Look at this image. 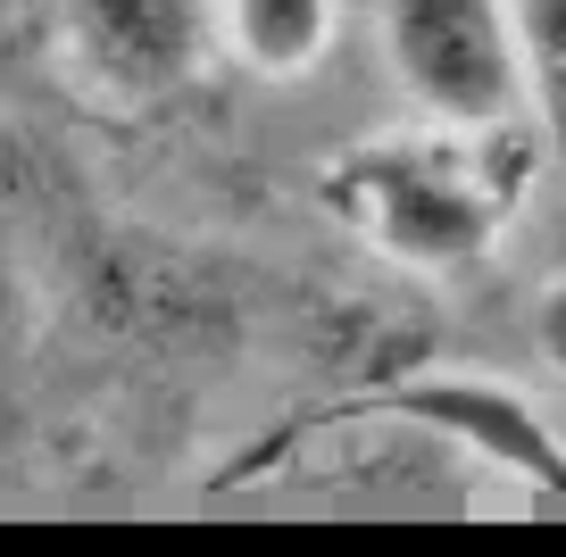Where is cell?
<instances>
[{"label": "cell", "instance_id": "cell-1", "mask_svg": "<svg viewBox=\"0 0 566 557\" xmlns=\"http://www.w3.org/2000/svg\"><path fill=\"white\" fill-rule=\"evenodd\" d=\"M525 141L509 125H433L417 134H375L325 167V200L384 250L391 266L450 275L475 266L500 242L525 192Z\"/></svg>", "mask_w": 566, "mask_h": 557}, {"label": "cell", "instance_id": "cell-2", "mask_svg": "<svg viewBox=\"0 0 566 557\" xmlns=\"http://www.w3.org/2000/svg\"><path fill=\"white\" fill-rule=\"evenodd\" d=\"M384 59L433 125H509L533 92L509 0H384Z\"/></svg>", "mask_w": 566, "mask_h": 557}, {"label": "cell", "instance_id": "cell-3", "mask_svg": "<svg viewBox=\"0 0 566 557\" xmlns=\"http://www.w3.org/2000/svg\"><path fill=\"white\" fill-rule=\"evenodd\" d=\"M209 0H59V67L101 101H159L209 59Z\"/></svg>", "mask_w": 566, "mask_h": 557}, {"label": "cell", "instance_id": "cell-4", "mask_svg": "<svg viewBox=\"0 0 566 557\" xmlns=\"http://www.w3.org/2000/svg\"><path fill=\"white\" fill-rule=\"evenodd\" d=\"M367 408L375 417L417 424V433L459 441L467 458H483L492 474L542 491V500H566V441H558V424H549L516 383H500V375H408V383L375 391Z\"/></svg>", "mask_w": 566, "mask_h": 557}, {"label": "cell", "instance_id": "cell-5", "mask_svg": "<svg viewBox=\"0 0 566 557\" xmlns=\"http://www.w3.org/2000/svg\"><path fill=\"white\" fill-rule=\"evenodd\" d=\"M334 25H342V0H217V34L233 42L250 75H308L325 51H334Z\"/></svg>", "mask_w": 566, "mask_h": 557}, {"label": "cell", "instance_id": "cell-6", "mask_svg": "<svg viewBox=\"0 0 566 557\" xmlns=\"http://www.w3.org/2000/svg\"><path fill=\"white\" fill-rule=\"evenodd\" d=\"M516 51H525V84L549 108H566V0H509Z\"/></svg>", "mask_w": 566, "mask_h": 557}, {"label": "cell", "instance_id": "cell-7", "mask_svg": "<svg viewBox=\"0 0 566 557\" xmlns=\"http://www.w3.org/2000/svg\"><path fill=\"white\" fill-rule=\"evenodd\" d=\"M533 341H542V358H549V375H566V275L549 283L542 299H533Z\"/></svg>", "mask_w": 566, "mask_h": 557}]
</instances>
